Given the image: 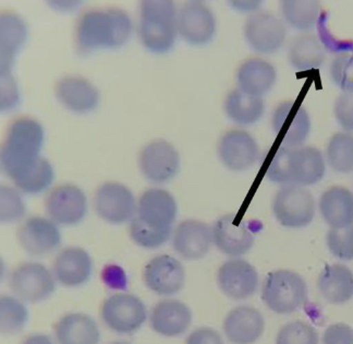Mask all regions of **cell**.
Here are the masks:
<instances>
[{
    "label": "cell",
    "mask_w": 353,
    "mask_h": 344,
    "mask_svg": "<svg viewBox=\"0 0 353 344\" xmlns=\"http://www.w3.org/2000/svg\"><path fill=\"white\" fill-rule=\"evenodd\" d=\"M176 212L174 195L164 189L153 188L141 195L135 217L153 229H172Z\"/></svg>",
    "instance_id": "ac0fdd59"
},
{
    "label": "cell",
    "mask_w": 353,
    "mask_h": 344,
    "mask_svg": "<svg viewBox=\"0 0 353 344\" xmlns=\"http://www.w3.org/2000/svg\"><path fill=\"white\" fill-rule=\"evenodd\" d=\"M212 229L216 247L232 257L247 254L254 244L255 231L252 225L245 222L236 223L234 214L219 218Z\"/></svg>",
    "instance_id": "e0dca14e"
},
{
    "label": "cell",
    "mask_w": 353,
    "mask_h": 344,
    "mask_svg": "<svg viewBox=\"0 0 353 344\" xmlns=\"http://www.w3.org/2000/svg\"><path fill=\"white\" fill-rule=\"evenodd\" d=\"M213 242V229L196 220L180 223L174 229L172 238L174 251L189 260H196L208 255Z\"/></svg>",
    "instance_id": "ffe728a7"
},
{
    "label": "cell",
    "mask_w": 353,
    "mask_h": 344,
    "mask_svg": "<svg viewBox=\"0 0 353 344\" xmlns=\"http://www.w3.org/2000/svg\"><path fill=\"white\" fill-rule=\"evenodd\" d=\"M286 26L270 13H254L244 26V37L257 52L272 54L283 46L286 39Z\"/></svg>",
    "instance_id": "2e32d148"
},
{
    "label": "cell",
    "mask_w": 353,
    "mask_h": 344,
    "mask_svg": "<svg viewBox=\"0 0 353 344\" xmlns=\"http://www.w3.org/2000/svg\"><path fill=\"white\" fill-rule=\"evenodd\" d=\"M55 280V276L43 265L26 262L13 271L10 287L19 300L39 303L52 296L56 289Z\"/></svg>",
    "instance_id": "ba28073f"
},
{
    "label": "cell",
    "mask_w": 353,
    "mask_h": 344,
    "mask_svg": "<svg viewBox=\"0 0 353 344\" xmlns=\"http://www.w3.org/2000/svg\"><path fill=\"white\" fill-rule=\"evenodd\" d=\"M112 344H130V343H127V342H114V343H112Z\"/></svg>",
    "instance_id": "bcb514c9"
},
{
    "label": "cell",
    "mask_w": 353,
    "mask_h": 344,
    "mask_svg": "<svg viewBox=\"0 0 353 344\" xmlns=\"http://www.w3.org/2000/svg\"><path fill=\"white\" fill-rule=\"evenodd\" d=\"M29 321V312L21 300L12 296L0 298V330L6 336L21 332Z\"/></svg>",
    "instance_id": "e575fe53"
},
{
    "label": "cell",
    "mask_w": 353,
    "mask_h": 344,
    "mask_svg": "<svg viewBox=\"0 0 353 344\" xmlns=\"http://www.w3.org/2000/svg\"><path fill=\"white\" fill-rule=\"evenodd\" d=\"M44 144V129L32 118H20L9 127L1 148V167L16 183L24 178L41 160Z\"/></svg>",
    "instance_id": "6da1fadb"
},
{
    "label": "cell",
    "mask_w": 353,
    "mask_h": 344,
    "mask_svg": "<svg viewBox=\"0 0 353 344\" xmlns=\"http://www.w3.org/2000/svg\"><path fill=\"white\" fill-rule=\"evenodd\" d=\"M26 213V204L16 189L1 186L0 188V219L5 223L18 221Z\"/></svg>",
    "instance_id": "ab89813d"
},
{
    "label": "cell",
    "mask_w": 353,
    "mask_h": 344,
    "mask_svg": "<svg viewBox=\"0 0 353 344\" xmlns=\"http://www.w3.org/2000/svg\"><path fill=\"white\" fill-rule=\"evenodd\" d=\"M288 56L292 67L300 71L320 68L325 61L324 48L312 35L294 39L289 47Z\"/></svg>",
    "instance_id": "1f68e13d"
},
{
    "label": "cell",
    "mask_w": 353,
    "mask_h": 344,
    "mask_svg": "<svg viewBox=\"0 0 353 344\" xmlns=\"http://www.w3.org/2000/svg\"><path fill=\"white\" fill-rule=\"evenodd\" d=\"M28 30L16 15L5 13L0 20V47H1V76L11 75V66L26 42Z\"/></svg>",
    "instance_id": "f546056e"
},
{
    "label": "cell",
    "mask_w": 353,
    "mask_h": 344,
    "mask_svg": "<svg viewBox=\"0 0 353 344\" xmlns=\"http://www.w3.org/2000/svg\"><path fill=\"white\" fill-rule=\"evenodd\" d=\"M176 7L169 0H145L141 3L140 37L144 46L155 54L174 47L176 33Z\"/></svg>",
    "instance_id": "277c9868"
},
{
    "label": "cell",
    "mask_w": 353,
    "mask_h": 344,
    "mask_svg": "<svg viewBox=\"0 0 353 344\" xmlns=\"http://www.w3.org/2000/svg\"><path fill=\"white\" fill-rule=\"evenodd\" d=\"M95 210L104 221L122 224L135 217L138 204L129 188L119 183H105L95 193Z\"/></svg>",
    "instance_id": "30bf717a"
},
{
    "label": "cell",
    "mask_w": 353,
    "mask_h": 344,
    "mask_svg": "<svg viewBox=\"0 0 353 344\" xmlns=\"http://www.w3.org/2000/svg\"><path fill=\"white\" fill-rule=\"evenodd\" d=\"M273 212L283 227L301 229L314 219V197L302 186H283L274 197Z\"/></svg>",
    "instance_id": "8992f818"
},
{
    "label": "cell",
    "mask_w": 353,
    "mask_h": 344,
    "mask_svg": "<svg viewBox=\"0 0 353 344\" xmlns=\"http://www.w3.org/2000/svg\"><path fill=\"white\" fill-rule=\"evenodd\" d=\"M219 154L227 169L241 172L255 164L259 157V146L247 131H228L219 142Z\"/></svg>",
    "instance_id": "44dd1931"
},
{
    "label": "cell",
    "mask_w": 353,
    "mask_h": 344,
    "mask_svg": "<svg viewBox=\"0 0 353 344\" xmlns=\"http://www.w3.org/2000/svg\"><path fill=\"white\" fill-rule=\"evenodd\" d=\"M277 73L274 66L260 58L244 61L236 73L239 90L244 93L262 97L268 93L275 84Z\"/></svg>",
    "instance_id": "f1b7e54d"
},
{
    "label": "cell",
    "mask_w": 353,
    "mask_h": 344,
    "mask_svg": "<svg viewBox=\"0 0 353 344\" xmlns=\"http://www.w3.org/2000/svg\"><path fill=\"white\" fill-rule=\"evenodd\" d=\"M326 171L322 152L313 146L278 149L270 160L266 176L281 185L310 186L323 180Z\"/></svg>",
    "instance_id": "7a4b0ae2"
},
{
    "label": "cell",
    "mask_w": 353,
    "mask_h": 344,
    "mask_svg": "<svg viewBox=\"0 0 353 344\" xmlns=\"http://www.w3.org/2000/svg\"><path fill=\"white\" fill-rule=\"evenodd\" d=\"M144 178L156 184L167 183L180 169L179 153L167 141H154L144 146L139 157Z\"/></svg>",
    "instance_id": "8fae6325"
},
{
    "label": "cell",
    "mask_w": 353,
    "mask_h": 344,
    "mask_svg": "<svg viewBox=\"0 0 353 344\" xmlns=\"http://www.w3.org/2000/svg\"><path fill=\"white\" fill-rule=\"evenodd\" d=\"M274 131L283 148H300L311 131V120L302 105L286 101L278 105L272 116Z\"/></svg>",
    "instance_id": "9c48e42d"
},
{
    "label": "cell",
    "mask_w": 353,
    "mask_h": 344,
    "mask_svg": "<svg viewBox=\"0 0 353 344\" xmlns=\"http://www.w3.org/2000/svg\"><path fill=\"white\" fill-rule=\"evenodd\" d=\"M326 242L332 256L341 260H353V225L330 229Z\"/></svg>",
    "instance_id": "f35d334b"
},
{
    "label": "cell",
    "mask_w": 353,
    "mask_h": 344,
    "mask_svg": "<svg viewBox=\"0 0 353 344\" xmlns=\"http://www.w3.org/2000/svg\"><path fill=\"white\" fill-rule=\"evenodd\" d=\"M176 28L185 42L201 46L210 43L215 35V17L201 1H189L178 12Z\"/></svg>",
    "instance_id": "7c38bea8"
},
{
    "label": "cell",
    "mask_w": 353,
    "mask_h": 344,
    "mask_svg": "<svg viewBox=\"0 0 353 344\" xmlns=\"http://www.w3.org/2000/svg\"><path fill=\"white\" fill-rule=\"evenodd\" d=\"M321 6L314 0H286L281 3V15L287 23L300 31L314 28L320 17Z\"/></svg>",
    "instance_id": "d6a6232c"
},
{
    "label": "cell",
    "mask_w": 353,
    "mask_h": 344,
    "mask_svg": "<svg viewBox=\"0 0 353 344\" xmlns=\"http://www.w3.org/2000/svg\"><path fill=\"white\" fill-rule=\"evenodd\" d=\"M93 262L88 251L82 248L69 247L60 251L54 262V276L68 287H80L91 278Z\"/></svg>",
    "instance_id": "603a6c76"
},
{
    "label": "cell",
    "mask_w": 353,
    "mask_h": 344,
    "mask_svg": "<svg viewBox=\"0 0 353 344\" xmlns=\"http://www.w3.org/2000/svg\"><path fill=\"white\" fill-rule=\"evenodd\" d=\"M22 344H54V342L45 334H33L28 336Z\"/></svg>",
    "instance_id": "f6af8a7d"
},
{
    "label": "cell",
    "mask_w": 353,
    "mask_h": 344,
    "mask_svg": "<svg viewBox=\"0 0 353 344\" xmlns=\"http://www.w3.org/2000/svg\"><path fill=\"white\" fill-rule=\"evenodd\" d=\"M316 329L305 323L296 321L287 323L278 332L276 344H319Z\"/></svg>",
    "instance_id": "8d00e7d4"
},
{
    "label": "cell",
    "mask_w": 353,
    "mask_h": 344,
    "mask_svg": "<svg viewBox=\"0 0 353 344\" xmlns=\"http://www.w3.org/2000/svg\"><path fill=\"white\" fill-rule=\"evenodd\" d=\"M132 22L127 13L117 9L90 11L81 17L77 43L83 52L99 48H117L130 37Z\"/></svg>",
    "instance_id": "3957f363"
},
{
    "label": "cell",
    "mask_w": 353,
    "mask_h": 344,
    "mask_svg": "<svg viewBox=\"0 0 353 344\" xmlns=\"http://www.w3.org/2000/svg\"><path fill=\"white\" fill-rule=\"evenodd\" d=\"M317 287L330 304H345L353 298V272L345 265L326 266L319 276Z\"/></svg>",
    "instance_id": "484cf974"
},
{
    "label": "cell",
    "mask_w": 353,
    "mask_h": 344,
    "mask_svg": "<svg viewBox=\"0 0 353 344\" xmlns=\"http://www.w3.org/2000/svg\"><path fill=\"white\" fill-rule=\"evenodd\" d=\"M192 321L191 309L185 303L176 300H165L156 304L152 310V329L164 336H179L185 334Z\"/></svg>",
    "instance_id": "cb8c5ba5"
},
{
    "label": "cell",
    "mask_w": 353,
    "mask_h": 344,
    "mask_svg": "<svg viewBox=\"0 0 353 344\" xmlns=\"http://www.w3.org/2000/svg\"><path fill=\"white\" fill-rule=\"evenodd\" d=\"M323 219L332 229L353 225V193L345 187L334 186L320 199Z\"/></svg>",
    "instance_id": "83f0119b"
},
{
    "label": "cell",
    "mask_w": 353,
    "mask_h": 344,
    "mask_svg": "<svg viewBox=\"0 0 353 344\" xmlns=\"http://www.w3.org/2000/svg\"><path fill=\"white\" fill-rule=\"evenodd\" d=\"M52 180H54V169L50 162L41 157L37 164L24 178L14 184L23 193L37 195L50 187Z\"/></svg>",
    "instance_id": "d590c367"
},
{
    "label": "cell",
    "mask_w": 353,
    "mask_h": 344,
    "mask_svg": "<svg viewBox=\"0 0 353 344\" xmlns=\"http://www.w3.org/2000/svg\"><path fill=\"white\" fill-rule=\"evenodd\" d=\"M335 116L345 131H353V92H345L335 103Z\"/></svg>",
    "instance_id": "b9f144b4"
},
{
    "label": "cell",
    "mask_w": 353,
    "mask_h": 344,
    "mask_svg": "<svg viewBox=\"0 0 353 344\" xmlns=\"http://www.w3.org/2000/svg\"><path fill=\"white\" fill-rule=\"evenodd\" d=\"M46 212L57 224L74 225L84 219L88 210L85 195L73 185H61L47 197Z\"/></svg>",
    "instance_id": "9a60e30c"
},
{
    "label": "cell",
    "mask_w": 353,
    "mask_h": 344,
    "mask_svg": "<svg viewBox=\"0 0 353 344\" xmlns=\"http://www.w3.org/2000/svg\"><path fill=\"white\" fill-rule=\"evenodd\" d=\"M323 344H353V329L347 323L330 325L323 334Z\"/></svg>",
    "instance_id": "7bdbcfd3"
},
{
    "label": "cell",
    "mask_w": 353,
    "mask_h": 344,
    "mask_svg": "<svg viewBox=\"0 0 353 344\" xmlns=\"http://www.w3.org/2000/svg\"><path fill=\"white\" fill-rule=\"evenodd\" d=\"M265 105L262 97L244 93L241 90L230 92L225 102L227 116L241 126L256 123L264 114Z\"/></svg>",
    "instance_id": "4dcf8cb0"
},
{
    "label": "cell",
    "mask_w": 353,
    "mask_h": 344,
    "mask_svg": "<svg viewBox=\"0 0 353 344\" xmlns=\"http://www.w3.org/2000/svg\"><path fill=\"white\" fill-rule=\"evenodd\" d=\"M101 319L117 334L138 332L148 317L144 303L135 295L118 293L112 295L101 306Z\"/></svg>",
    "instance_id": "52a82bcc"
},
{
    "label": "cell",
    "mask_w": 353,
    "mask_h": 344,
    "mask_svg": "<svg viewBox=\"0 0 353 344\" xmlns=\"http://www.w3.org/2000/svg\"><path fill=\"white\" fill-rule=\"evenodd\" d=\"M330 77L343 91L353 92V54H341L332 60Z\"/></svg>",
    "instance_id": "60d3db41"
},
{
    "label": "cell",
    "mask_w": 353,
    "mask_h": 344,
    "mask_svg": "<svg viewBox=\"0 0 353 344\" xmlns=\"http://www.w3.org/2000/svg\"><path fill=\"white\" fill-rule=\"evenodd\" d=\"M328 164L338 173L353 172V135L338 133L330 138L326 150Z\"/></svg>",
    "instance_id": "836d02e7"
},
{
    "label": "cell",
    "mask_w": 353,
    "mask_h": 344,
    "mask_svg": "<svg viewBox=\"0 0 353 344\" xmlns=\"http://www.w3.org/2000/svg\"><path fill=\"white\" fill-rule=\"evenodd\" d=\"M172 229H156L144 224L138 218L131 220L130 235L133 242L148 249L161 247L169 240Z\"/></svg>",
    "instance_id": "74e56055"
},
{
    "label": "cell",
    "mask_w": 353,
    "mask_h": 344,
    "mask_svg": "<svg viewBox=\"0 0 353 344\" xmlns=\"http://www.w3.org/2000/svg\"><path fill=\"white\" fill-rule=\"evenodd\" d=\"M143 279L152 292L161 296H172L180 292L185 285V268L172 256H157L148 261L144 268Z\"/></svg>",
    "instance_id": "5bb4252c"
},
{
    "label": "cell",
    "mask_w": 353,
    "mask_h": 344,
    "mask_svg": "<svg viewBox=\"0 0 353 344\" xmlns=\"http://www.w3.org/2000/svg\"><path fill=\"white\" fill-rule=\"evenodd\" d=\"M185 344H223V338L212 328H199L188 336Z\"/></svg>",
    "instance_id": "ee69618b"
},
{
    "label": "cell",
    "mask_w": 353,
    "mask_h": 344,
    "mask_svg": "<svg viewBox=\"0 0 353 344\" xmlns=\"http://www.w3.org/2000/svg\"><path fill=\"white\" fill-rule=\"evenodd\" d=\"M262 300L274 313L288 315L300 309L307 300V285L300 274L291 270H276L265 278Z\"/></svg>",
    "instance_id": "5b68a950"
},
{
    "label": "cell",
    "mask_w": 353,
    "mask_h": 344,
    "mask_svg": "<svg viewBox=\"0 0 353 344\" xmlns=\"http://www.w3.org/2000/svg\"><path fill=\"white\" fill-rule=\"evenodd\" d=\"M256 269L247 260L230 259L217 272V285L221 292L232 300H245L255 294L259 287Z\"/></svg>",
    "instance_id": "4fadbf2b"
},
{
    "label": "cell",
    "mask_w": 353,
    "mask_h": 344,
    "mask_svg": "<svg viewBox=\"0 0 353 344\" xmlns=\"http://www.w3.org/2000/svg\"><path fill=\"white\" fill-rule=\"evenodd\" d=\"M56 95L63 106L74 113H88L97 108L99 93L86 79L65 77L56 86Z\"/></svg>",
    "instance_id": "d4e9b609"
},
{
    "label": "cell",
    "mask_w": 353,
    "mask_h": 344,
    "mask_svg": "<svg viewBox=\"0 0 353 344\" xmlns=\"http://www.w3.org/2000/svg\"><path fill=\"white\" fill-rule=\"evenodd\" d=\"M265 321L260 310L251 306H239L229 312L223 321V332L234 344H253L260 340Z\"/></svg>",
    "instance_id": "7402d4cb"
},
{
    "label": "cell",
    "mask_w": 353,
    "mask_h": 344,
    "mask_svg": "<svg viewBox=\"0 0 353 344\" xmlns=\"http://www.w3.org/2000/svg\"><path fill=\"white\" fill-rule=\"evenodd\" d=\"M18 238L24 251L32 256L48 255L61 242L55 222L39 217L26 220L19 229Z\"/></svg>",
    "instance_id": "d6986e66"
},
{
    "label": "cell",
    "mask_w": 353,
    "mask_h": 344,
    "mask_svg": "<svg viewBox=\"0 0 353 344\" xmlns=\"http://www.w3.org/2000/svg\"><path fill=\"white\" fill-rule=\"evenodd\" d=\"M55 336L59 344H99L101 340L97 323L81 313L63 316L56 325Z\"/></svg>",
    "instance_id": "4316f807"
}]
</instances>
